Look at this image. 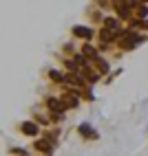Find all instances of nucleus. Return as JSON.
I'll list each match as a JSON object with an SVG mask.
<instances>
[{
	"label": "nucleus",
	"mask_w": 148,
	"mask_h": 156,
	"mask_svg": "<svg viewBox=\"0 0 148 156\" xmlns=\"http://www.w3.org/2000/svg\"><path fill=\"white\" fill-rule=\"evenodd\" d=\"M139 35L137 33H133V31H124V33L120 35V46H124V48H133L137 42H139Z\"/></svg>",
	"instance_id": "f257e3e1"
},
{
	"label": "nucleus",
	"mask_w": 148,
	"mask_h": 156,
	"mask_svg": "<svg viewBox=\"0 0 148 156\" xmlns=\"http://www.w3.org/2000/svg\"><path fill=\"white\" fill-rule=\"evenodd\" d=\"M78 132L82 134L84 139H97V132H95V130L89 126V123H82V126L78 128Z\"/></svg>",
	"instance_id": "f03ea898"
},
{
	"label": "nucleus",
	"mask_w": 148,
	"mask_h": 156,
	"mask_svg": "<svg viewBox=\"0 0 148 156\" xmlns=\"http://www.w3.org/2000/svg\"><path fill=\"white\" fill-rule=\"evenodd\" d=\"M20 130H22L27 136H36V134H38V126H36V123H31V121H25L22 126H20Z\"/></svg>",
	"instance_id": "7ed1b4c3"
},
{
	"label": "nucleus",
	"mask_w": 148,
	"mask_h": 156,
	"mask_svg": "<svg viewBox=\"0 0 148 156\" xmlns=\"http://www.w3.org/2000/svg\"><path fill=\"white\" fill-rule=\"evenodd\" d=\"M73 33L80 35V37H93V31L86 29V27H75V29H73Z\"/></svg>",
	"instance_id": "20e7f679"
},
{
	"label": "nucleus",
	"mask_w": 148,
	"mask_h": 156,
	"mask_svg": "<svg viewBox=\"0 0 148 156\" xmlns=\"http://www.w3.org/2000/svg\"><path fill=\"white\" fill-rule=\"evenodd\" d=\"M49 77L55 79V81H64V79H66V77L62 75V73H58V70H49Z\"/></svg>",
	"instance_id": "39448f33"
}]
</instances>
